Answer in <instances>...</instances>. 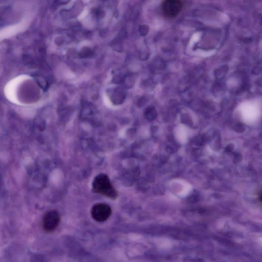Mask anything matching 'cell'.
<instances>
[{
	"label": "cell",
	"instance_id": "5",
	"mask_svg": "<svg viewBox=\"0 0 262 262\" xmlns=\"http://www.w3.org/2000/svg\"><path fill=\"white\" fill-rule=\"evenodd\" d=\"M111 96V101L115 105L121 104L125 98V95L124 92L119 89H115Z\"/></svg>",
	"mask_w": 262,
	"mask_h": 262
},
{
	"label": "cell",
	"instance_id": "4",
	"mask_svg": "<svg viewBox=\"0 0 262 262\" xmlns=\"http://www.w3.org/2000/svg\"><path fill=\"white\" fill-rule=\"evenodd\" d=\"M112 214L111 207L107 204H97L95 205L91 210V216L93 219L98 222L106 221Z\"/></svg>",
	"mask_w": 262,
	"mask_h": 262
},
{
	"label": "cell",
	"instance_id": "1",
	"mask_svg": "<svg viewBox=\"0 0 262 262\" xmlns=\"http://www.w3.org/2000/svg\"><path fill=\"white\" fill-rule=\"evenodd\" d=\"M92 191L112 200H115L118 195L109 177L105 174H100L95 177L92 182Z\"/></svg>",
	"mask_w": 262,
	"mask_h": 262
},
{
	"label": "cell",
	"instance_id": "6",
	"mask_svg": "<svg viewBox=\"0 0 262 262\" xmlns=\"http://www.w3.org/2000/svg\"><path fill=\"white\" fill-rule=\"evenodd\" d=\"M145 115L148 120L152 121L156 118L157 112L154 107H150L146 110Z\"/></svg>",
	"mask_w": 262,
	"mask_h": 262
},
{
	"label": "cell",
	"instance_id": "7",
	"mask_svg": "<svg viewBox=\"0 0 262 262\" xmlns=\"http://www.w3.org/2000/svg\"><path fill=\"white\" fill-rule=\"evenodd\" d=\"M235 129L239 133H242L244 130V126L241 124H238L235 126Z\"/></svg>",
	"mask_w": 262,
	"mask_h": 262
},
{
	"label": "cell",
	"instance_id": "2",
	"mask_svg": "<svg viewBox=\"0 0 262 262\" xmlns=\"http://www.w3.org/2000/svg\"><path fill=\"white\" fill-rule=\"evenodd\" d=\"M60 221L59 213L55 210L47 212L42 220V227L47 233L54 232L58 227Z\"/></svg>",
	"mask_w": 262,
	"mask_h": 262
},
{
	"label": "cell",
	"instance_id": "3",
	"mask_svg": "<svg viewBox=\"0 0 262 262\" xmlns=\"http://www.w3.org/2000/svg\"><path fill=\"white\" fill-rule=\"evenodd\" d=\"M183 3L181 0H164L161 10L164 16L169 18L176 17L181 12Z\"/></svg>",
	"mask_w": 262,
	"mask_h": 262
}]
</instances>
